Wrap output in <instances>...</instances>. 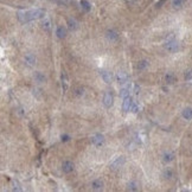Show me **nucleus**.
<instances>
[{"instance_id": "obj_1", "label": "nucleus", "mask_w": 192, "mask_h": 192, "mask_svg": "<svg viewBox=\"0 0 192 192\" xmlns=\"http://www.w3.org/2000/svg\"><path fill=\"white\" fill-rule=\"evenodd\" d=\"M44 14H45L44 10L35 8V10H30V11H19L17 13V17H18V20L22 24H25V23H29V22H32V20L43 18Z\"/></svg>"}, {"instance_id": "obj_2", "label": "nucleus", "mask_w": 192, "mask_h": 192, "mask_svg": "<svg viewBox=\"0 0 192 192\" xmlns=\"http://www.w3.org/2000/svg\"><path fill=\"white\" fill-rule=\"evenodd\" d=\"M165 49L167 50L168 52H177L179 50V43L177 42L175 39H170L165 44Z\"/></svg>"}, {"instance_id": "obj_3", "label": "nucleus", "mask_w": 192, "mask_h": 192, "mask_svg": "<svg viewBox=\"0 0 192 192\" xmlns=\"http://www.w3.org/2000/svg\"><path fill=\"white\" fill-rule=\"evenodd\" d=\"M114 103V96L110 91H106L103 95V104L106 108H112Z\"/></svg>"}, {"instance_id": "obj_4", "label": "nucleus", "mask_w": 192, "mask_h": 192, "mask_svg": "<svg viewBox=\"0 0 192 192\" xmlns=\"http://www.w3.org/2000/svg\"><path fill=\"white\" fill-rule=\"evenodd\" d=\"M90 142L94 145V146H96V147H100V146H102L104 144V137H103L102 134H100V133L94 134L90 138Z\"/></svg>"}, {"instance_id": "obj_5", "label": "nucleus", "mask_w": 192, "mask_h": 192, "mask_svg": "<svg viewBox=\"0 0 192 192\" xmlns=\"http://www.w3.org/2000/svg\"><path fill=\"white\" fill-rule=\"evenodd\" d=\"M74 168H75V165L70 160H65V161H63V164H62V171L66 174L71 173L72 171H74Z\"/></svg>"}, {"instance_id": "obj_6", "label": "nucleus", "mask_w": 192, "mask_h": 192, "mask_svg": "<svg viewBox=\"0 0 192 192\" xmlns=\"http://www.w3.org/2000/svg\"><path fill=\"white\" fill-rule=\"evenodd\" d=\"M133 104V100L132 97L128 95L126 97H123V101H122V110L123 112H131V107Z\"/></svg>"}, {"instance_id": "obj_7", "label": "nucleus", "mask_w": 192, "mask_h": 192, "mask_svg": "<svg viewBox=\"0 0 192 192\" xmlns=\"http://www.w3.org/2000/svg\"><path fill=\"white\" fill-rule=\"evenodd\" d=\"M125 161H126V160H125V156H118L114 161L110 164V168H112V170H118V168H120L121 166H123Z\"/></svg>"}, {"instance_id": "obj_8", "label": "nucleus", "mask_w": 192, "mask_h": 192, "mask_svg": "<svg viewBox=\"0 0 192 192\" xmlns=\"http://www.w3.org/2000/svg\"><path fill=\"white\" fill-rule=\"evenodd\" d=\"M36 56L33 54H31V52H29V54H26L24 56V62L27 64L29 66H33L35 64H36Z\"/></svg>"}, {"instance_id": "obj_9", "label": "nucleus", "mask_w": 192, "mask_h": 192, "mask_svg": "<svg viewBox=\"0 0 192 192\" xmlns=\"http://www.w3.org/2000/svg\"><path fill=\"white\" fill-rule=\"evenodd\" d=\"M115 78H116V82L119 84H125L128 81V75L125 71H119L116 74Z\"/></svg>"}, {"instance_id": "obj_10", "label": "nucleus", "mask_w": 192, "mask_h": 192, "mask_svg": "<svg viewBox=\"0 0 192 192\" xmlns=\"http://www.w3.org/2000/svg\"><path fill=\"white\" fill-rule=\"evenodd\" d=\"M106 38L109 42H116L119 39V33L115 30H108L106 32Z\"/></svg>"}, {"instance_id": "obj_11", "label": "nucleus", "mask_w": 192, "mask_h": 192, "mask_svg": "<svg viewBox=\"0 0 192 192\" xmlns=\"http://www.w3.org/2000/svg\"><path fill=\"white\" fill-rule=\"evenodd\" d=\"M174 177V172L172 168L166 167L164 171H162V178L165 180H171Z\"/></svg>"}, {"instance_id": "obj_12", "label": "nucleus", "mask_w": 192, "mask_h": 192, "mask_svg": "<svg viewBox=\"0 0 192 192\" xmlns=\"http://www.w3.org/2000/svg\"><path fill=\"white\" fill-rule=\"evenodd\" d=\"M174 160V153L173 152H170V151H166L164 154H162V161L165 164H168V162L173 161Z\"/></svg>"}, {"instance_id": "obj_13", "label": "nucleus", "mask_w": 192, "mask_h": 192, "mask_svg": "<svg viewBox=\"0 0 192 192\" xmlns=\"http://www.w3.org/2000/svg\"><path fill=\"white\" fill-rule=\"evenodd\" d=\"M33 78H35V81H36L37 83H44L45 81H46V76L41 71H36L33 74Z\"/></svg>"}, {"instance_id": "obj_14", "label": "nucleus", "mask_w": 192, "mask_h": 192, "mask_svg": "<svg viewBox=\"0 0 192 192\" xmlns=\"http://www.w3.org/2000/svg\"><path fill=\"white\" fill-rule=\"evenodd\" d=\"M56 36L57 38H60V39H64L66 37V29L64 26H58L57 29H56Z\"/></svg>"}, {"instance_id": "obj_15", "label": "nucleus", "mask_w": 192, "mask_h": 192, "mask_svg": "<svg viewBox=\"0 0 192 192\" xmlns=\"http://www.w3.org/2000/svg\"><path fill=\"white\" fill-rule=\"evenodd\" d=\"M100 74H101V77H102V79L106 82V83H110V82H112V79H113V75H112L109 71L101 70Z\"/></svg>"}, {"instance_id": "obj_16", "label": "nucleus", "mask_w": 192, "mask_h": 192, "mask_svg": "<svg viewBox=\"0 0 192 192\" xmlns=\"http://www.w3.org/2000/svg\"><path fill=\"white\" fill-rule=\"evenodd\" d=\"M66 25H68V29H69L70 31L77 30V27H78V23L76 22V19H74V18H69V19H68V22H66Z\"/></svg>"}, {"instance_id": "obj_17", "label": "nucleus", "mask_w": 192, "mask_h": 192, "mask_svg": "<svg viewBox=\"0 0 192 192\" xmlns=\"http://www.w3.org/2000/svg\"><path fill=\"white\" fill-rule=\"evenodd\" d=\"M102 187H103V181L101 179L93 180V183H91V189L93 190L98 191V190H102Z\"/></svg>"}, {"instance_id": "obj_18", "label": "nucleus", "mask_w": 192, "mask_h": 192, "mask_svg": "<svg viewBox=\"0 0 192 192\" xmlns=\"http://www.w3.org/2000/svg\"><path fill=\"white\" fill-rule=\"evenodd\" d=\"M181 116H183L185 120H191L192 119V108L191 107H186V108L183 110Z\"/></svg>"}, {"instance_id": "obj_19", "label": "nucleus", "mask_w": 192, "mask_h": 192, "mask_svg": "<svg viewBox=\"0 0 192 192\" xmlns=\"http://www.w3.org/2000/svg\"><path fill=\"white\" fill-rule=\"evenodd\" d=\"M148 65H150L148 60H139V62H138V64H137V69H138V70H140V71H142V70H145V69H147V68H148Z\"/></svg>"}, {"instance_id": "obj_20", "label": "nucleus", "mask_w": 192, "mask_h": 192, "mask_svg": "<svg viewBox=\"0 0 192 192\" xmlns=\"http://www.w3.org/2000/svg\"><path fill=\"white\" fill-rule=\"evenodd\" d=\"M175 75H174L173 72H167L166 75H165V81H166V83L167 84H173L175 82Z\"/></svg>"}, {"instance_id": "obj_21", "label": "nucleus", "mask_w": 192, "mask_h": 192, "mask_svg": "<svg viewBox=\"0 0 192 192\" xmlns=\"http://www.w3.org/2000/svg\"><path fill=\"white\" fill-rule=\"evenodd\" d=\"M185 5V0H172V7L174 10H180Z\"/></svg>"}, {"instance_id": "obj_22", "label": "nucleus", "mask_w": 192, "mask_h": 192, "mask_svg": "<svg viewBox=\"0 0 192 192\" xmlns=\"http://www.w3.org/2000/svg\"><path fill=\"white\" fill-rule=\"evenodd\" d=\"M79 5H81V7L83 8L85 12H89L90 10H91V5H90V2L88 0H81L79 1Z\"/></svg>"}, {"instance_id": "obj_23", "label": "nucleus", "mask_w": 192, "mask_h": 192, "mask_svg": "<svg viewBox=\"0 0 192 192\" xmlns=\"http://www.w3.org/2000/svg\"><path fill=\"white\" fill-rule=\"evenodd\" d=\"M42 27L44 29V31L50 32V31H51V22H50L49 19H44L42 22Z\"/></svg>"}, {"instance_id": "obj_24", "label": "nucleus", "mask_w": 192, "mask_h": 192, "mask_svg": "<svg viewBox=\"0 0 192 192\" xmlns=\"http://www.w3.org/2000/svg\"><path fill=\"white\" fill-rule=\"evenodd\" d=\"M127 190H129V191H138L139 190L138 183L137 181H129L127 184Z\"/></svg>"}, {"instance_id": "obj_25", "label": "nucleus", "mask_w": 192, "mask_h": 192, "mask_svg": "<svg viewBox=\"0 0 192 192\" xmlns=\"http://www.w3.org/2000/svg\"><path fill=\"white\" fill-rule=\"evenodd\" d=\"M60 78H62V85H63V89L66 90L68 89V77H66L65 72H62Z\"/></svg>"}, {"instance_id": "obj_26", "label": "nucleus", "mask_w": 192, "mask_h": 192, "mask_svg": "<svg viewBox=\"0 0 192 192\" xmlns=\"http://www.w3.org/2000/svg\"><path fill=\"white\" fill-rule=\"evenodd\" d=\"M184 78H185L186 81H190V79H192V69L186 70L185 75H184Z\"/></svg>"}, {"instance_id": "obj_27", "label": "nucleus", "mask_w": 192, "mask_h": 192, "mask_svg": "<svg viewBox=\"0 0 192 192\" xmlns=\"http://www.w3.org/2000/svg\"><path fill=\"white\" fill-rule=\"evenodd\" d=\"M13 190L14 191H22V187H20V184H19L18 180H14L13 181Z\"/></svg>"}, {"instance_id": "obj_28", "label": "nucleus", "mask_w": 192, "mask_h": 192, "mask_svg": "<svg viewBox=\"0 0 192 192\" xmlns=\"http://www.w3.org/2000/svg\"><path fill=\"white\" fill-rule=\"evenodd\" d=\"M83 94H84L83 88H81V87H79V88H76V89H75V95L76 96H82Z\"/></svg>"}, {"instance_id": "obj_29", "label": "nucleus", "mask_w": 192, "mask_h": 192, "mask_svg": "<svg viewBox=\"0 0 192 192\" xmlns=\"http://www.w3.org/2000/svg\"><path fill=\"white\" fill-rule=\"evenodd\" d=\"M70 140V135L69 134H63L62 137H60V141L62 142H66V141H69Z\"/></svg>"}, {"instance_id": "obj_30", "label": "nucleus", "mask_w": 192, "mask_h": 192, "mask_svg": "<svg viewBox=\"0 0 192 192\" xmlns=\"http://www.w3.org/2000/svg\"><path fill=\"white\" fill-rule=\"evenodd\" d=\"M131 112H132V113H138L139 112V106L137 104V103L133 102L132 107H131Z\"/></svg>"}, {"instance_id": "obj_31", "label": "nucleus", "mask_w": 192, "mask_h": 192, "mask_svg": "<svg viewBox=\"0 0 192 192\" xmlns=\"http://www.w3.org/2000/svg\"><path fill=\"white\" fill-rule=\"evenodd\" d=\"M128 90H129V88H123V89H121V96H122V97H126V96H128V94H129V91H128Z\"/></svg>"}, {"instance_id": "obj_32", "label": "nucleus", "mask_w": 192, "mask_h": 192, "mask_svg": "<svg viewBox=\"0 0 192 192\" xmlns=\"http://www.w3.org/2000/svg\"><path fill=\"white\" fill-rule=\"evenodd\" d=\"M165 1H166V0H159V1L156 2V8H160V7H161L164 4H165Z\"/></svg>"}, {"instance_id": "obj_33", "label": "nucleus", "mask_w": 192, "mask_h": 192, "mask_svg": "<svg viewBox=\"0 0 192 192\" xmlns=\"http://www.w3.org/2000/svg\"><path fill=\"white\" fill-rule=\"evenodd\" d=\"M139 91H140V88H139L138 84H134V93L135 94H139Z\"/></svg>"}]
</instances>
